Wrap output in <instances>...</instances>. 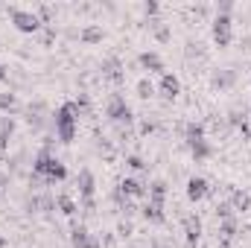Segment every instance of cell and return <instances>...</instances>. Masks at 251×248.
<instances>
[{
	"instance_id": "e575fe53",
	"label": "cell",
	"mask_w": 251,
	"mask_h": 248,
	"mask_svg": "<svg viewBox=\"0 0 251 248\" xmlns=\"http://www.w3.org/2000/svg\"><path fill=\"white\" fill-rule=\"evenodd\" d=\"M149 248H173V246H170L167 240H161V237H152V240H149Z\"/></svg>"
},
{
	"instance_id": "ac0fdd59",
	"label": "cell",
	"mask_w": 251,
	"mask_h": 248,
	"mask_svg": "<svg viewBox=\"0 0 251 248\" xmlns=\"http://www.w3.org/2000/svg\"><path fill=\"white\" fill-rule=\"evenodd\" d=\"M140 216H143L149 225H164V222H167V213H164V207H161V204H152V201H143V207H140Z\"/></svg>"
},
{
	"instance_id": "d6986e66",
	"label": "cell",
	"mask_w": 251,
	"mask_h": 248,
	"mask_svg": "<svg viewBox=\"0 0 251 248\" xmlns=\"http://www.w3.org/2000/svg\"><path fill=\"white\" fill-rule=\"evenodd\" d=\"M105 38V29L100 26V24H85L82 29H79V41L82 44H100Z\"/></svg>"
},
{
	"instance_id": "ab89813d",
	"label": "cell",
	"mask_w": 251,
	"mask_h": 248,
	"mask_svg": "<svg viewBox=\"0 0 251 248\" xmlns=\"http://www.w3.org/2000/svg\"><path fill=\"white\" fill-rule=\"evenodd\" d=\"M249 79H251V70H249Z\"/></svg>"
},
{
	"instance_id": "f546056e",
	"label": "cell",
	"mask_w": 251,
	"mask_h": 248,
	"mask_svg": "<svg viewBox=\"0 0 251 248\" xmlns=\"http://www.w3.org/2000/svg\"><path fill=\"white\" fill-rule=\"evenodd\" d=\"M131 234H134V225H131L128 219H123V222L117 225V237H120V240H128Z\"/></svg>"
},
{
	"instance_id": "5b68a950",
	"label": "cell",
	"mask_w": 251,
	"mask_h": 248,
	"mask_svg": "<svg viewBox=\"0 0 251 248\" xmlns=\"http://www.w3.org/2000/svg\"><path fill=\"white\" fill-rule=\"evenodd\" d=\"M9 21L15 24V29L18 32H24V35H35L38 29H44V24H41V18L35 15V12H29V9H9Z\"/></svg>"
},
{
	"instance_id": "f1b7e54d",
	"label": "cell",
	"mask_w": 251,
	"mask_h": 248,
	"mask_svg": "<svg viewBox=\"0 0 251 248\" xmlns=\"http://www.w3.org/2000/svg\"><path fill=\"white\" fill-rule=\"evenodd\" d=\"M73 105H76L79 114H88V111H91V97H88V94H79V97L73 99Z\"/></svg>"
},
{
	"instance_id": "44dd1931",
	"label": "cell",
	"mask_w": 251,
	"mask_h": 248,
	"mask_svg": "<svg viewBox=\"0 0 251 248\" xmlns=\"http://www.w3.org/2000/svg\"><path fill=\"white\" fill-rule=\"evenodd\" d=\"M228 201H231V207H234V213H246L251 207V196L246 190H231V196H228Z\"/></svg>"
},
{
	"instance_id": "9c48e42d",
	"label": "cell",
	"mask_w": 251,
	"mask_h": 248,
	"mask_svg": "<svg viewBox=\"0 0 251 248\" xmlns=\"http://www.w3.org/2000/svg\"><path fill=\"white\" fill-rule=\"evenodd\" d=\"M70 246L73 248H102L100 246V237H94L85 225H73L70 228Z\"/></svg>"
},
{
	"instance_id": "83f0119b",
	"label": "cell",
	"mask_w": 251,
	"mask_h": 248,
	"mask_svg": "<svg viewBox=\"0 0 251 248\" xmlns=\"http://www.w3.org/2000/svg\"><path fill=\"white\" fill-rule=\"evenodd\" d=\"M126 167L134 170V173H146V170H149V164H146L140 155H126Z\"/></svg>"
},
{
	"instance_id": "f35d334b",
	"label": "cell",
	"mask_w": 251,
	"mask_h": 248,
	"mask_svg": "<svg viewBox=\"0 0 251 248\" xmlns=\"http://www.w3.org/2000/svg\"><path fill=\"white\" fill-rule=\"evenodd\" d=\"M6 246H9V240H6V237L0 234V248H6Z\"/></svg>"
},
{
	"instance_id": "74e56055",
	"label": "cell",
	"mask_w": 251,
	"mask_h": 248,
	"mask_svg": "<svg viewBox=\"0 0 251 248\" xmlns=\"http://www.w3.org/2000/svg\"><path fill=\"white\" fill-rule=\"evenodd\" d=\"M0 82H9V70H6L3 64H0Z\"/></svg>"
},
{
	"instance_id": "2e32d148",
	"label": "cell",
	"mask_w": 251,
	"mask_h": 248,
	"mask_svg": "<svg viewBox=\"0 0 251 248\" xmlns=\"http://www.w3.org/2000/svg\"><path fill=\"white\" fill-rule=\"evenodd\" d=\"M137 64H140L146 73H164V59H161V53H155V50H143V53L137 56Z\"/></svg>"
},
{
	"instance_id": "603a6c76",
	"label": "cell",
	"mask_w": 251,
	"mask_h": 248,
	"mask_svg": "<svg viewBox=\"0 0 251 248\" xmlns=\"http://www.w3.org/2000/svg\"><path fill=\"white\" fill-rule=\"evenodd\" d=\"M56 207L62 210L64 216H76V210H79L76 198H73V196H67V193H59V196H56Z\"/></svg>"
},
{
	"instance_id": "4dcf8cb0",
	"label": "cell",
	"mask_w": 251,
	"mask_h": 248,
	"mask_svg": "<svg viewBox=\"0 0 251 248\" xmlns=\"http://www.w3.org/2000/svg\"><path fill=\"white\" fill-rule=\"evenodd\" d=\"M161 12V3H155V0H149V3H143V15L146 18H155Z\"/></svg>"
},
{
	"instance_id": "ffe728a7",
	"label": "cell",
	"mask_w": 251,
	"mask_h": 248,
	"mask_svg": "<svg viewBox=\"0 0 251 248\" xmlns=\"http://www.w3.org/2000/svg\"><path fill=\"white\" fill-rule=\"evenodd\" d=\"M190 155H193V161H207V158H213V143L207 140V137H201V140H196V143H187Z\"/></svg>"
},
{
	"instance_id": "52a82bcc",
	"label": "cell",
	"mask_w": 251,
	"mask_h": 248,
	"mask_svg": "<svg viewBox=\"0 0 251 248\" xmlns=\"http://www.w3.org/2000/svg\"><path fill=\"white\" fill-rule=\"evenodd\" d=\"M181 228H184V240H187L190 248H196L201 243V234H204V225H201V219L196 216V213H187L184 219H181Z\"/></svg>"
},
{
	"instance_id": "4fadbf2b",
	"label": "cell",
	"mask_w": 251,
	"mask_h": 248,
	"mask_svg": "<svg viewBox=\"0 0 251 248\" xmlns=\"http://www.w3.org/2000/svg\"><path fill=\"white\" fill-rule=\"evenodd\" d=\"M15 117H9V114H0V161L6 158V152H9V140H12V134H15Z\"/></svg>"
},
{
	"instance_id": "836d02e7",
	"label": "cell",
	"mask_w": 251,
	"mask_h": 248,
	"mask_svg": "<svg viewBox=\"0 0 251 248\" xmlns=\"http://www.w3.org/2000/svg\"><path fill=\"white\" fill-rule=\"evenodd\" d=\"M155 128H158V123H152V120H143V123H140V134H152Z\"/></svg>"
},
{
	"instance_id": "9a60e30c",
	"label": "cell",
	"mask_w": 251,
	"mask_h": 248,
	"mask_svg": "<svg viewBox=\"0 0 251 248\" xmlns=\"http://www.w3.org/2000/svg\"><path fill=\"white\" fill-rule=\"evenodd\" d=\"M167 196H170V184H167L164 178H155V181H149V196H146V201L167 207Z\"/></svg>"
},
{
	"instance_id": "1f68e13d",
	"label": "cell",
	"mask_w": 251,
	"mask_h": 248,
	"mask_svg": "<svg viewBox=\"0 0 251 248\" xmlns=\"http://www.w3.org/2000/svg\"><path fill=\"white\" fill-rule=\"evenodd\" d=\"M234 12V0H222L216 3V15H231Z\"/></svg>"
},
{
	"instance_id": "7a4b0ae2",
	"label": "cell",
	"mask_w": 251,
	"mask_h": 248,
	"mask_svg": "<svg viewBox=\"0 0 251 248\" xmlns=\"http://www.w3.org/2000/svg\"><path fill=\"white\" fill-rule=\"evenodd\" d=\"M50 123H53V131H56L59 143L70 146L76 140V131H79V111H76L73 99H67V102H62L56 108V114L50 117Z\"/></svg>"
},
{
	"instance_id": "7c38bea8",
	"label": "cell",
	"mask_w": 251,
	"mask_h": 248,
	"mask_svg": "<svg viewBox=\"0 0 251 248\" xmlns=\"http://www.w3.org/2000/svg\"><path fill=\"white\" fill-rule=\"evenodd\" d=\"M158 94H161L164 99H176V97L181 94V82H178V76L170 73V70H164V73H161V82H158Z\"/></svg>"
},
{
	"instance_id": "7402d4cb",
	"label": "cell",
	"mask_w": 251,
	"mask_h": 248,
	"mask_svg": "<svg viewBox=\"0 0 251 248\" xmlns=\"http://www.w3.org/2000/svg\"><path fill=\"white\" fill-rule=\"evenodd\" d=\"M18 108H21L18 94H15V91H3V94H0V114H9V117H12Z\"/></svg>"
},
{
	"instance_id": "277c9868",
	"label": "cell",
	"mask_w": 251,
	"mask_h": 248,
	"mask_svg": "<svg viewBox=\"0 0 251 248\" xmlns=\"http://www.w3.org/2000/svg\"><path fill=\"white\" fill-rule=\"evenodd\" d=\"M105 117H108L111 123H117V125H131L134 123V111H131V105L126 102L123 94H111V97L105 99Z\"/></svg>"
},
{
	"instance_id": "3957f363",
	"label": "cell",
	"mask_w": 251,
	"mask_h": 248,
	"mask_svg": "<svg viewBox=\"0 0 251 248\" xmlns=\"http://www.w3.org/2000/svg\"><path fill=\"white\" fill-rule=\"evenodd\" d=\"M76 190H79V201H82V210L85 213H94L97 210V175H94V170H88V167H82L79 170V175H76Z\"/></svg>"
},
{
	"instance_id": "d6a6232c",
	"label": "cell",
	"mask_w": 251,
	"mask_h": 248,
	"mask_svg": "<svg viewBox=\"0 0 251 248\" xmlns=\"http://www.w3.org/2000/svg\"><path fill=\"white\" fill-rule=\"evenodd\" d=\"M204 50H201V44L199 41H187V56H201Z\"/></svg>"
},
{
	"instance_id": "4316f807",
	"label": "cell",
	"mask_w": 251,
	"mask_h": 248,
	"mask_svg": "<svg viewBox=\"0 0 251 248\" xmlns=\"http://www.w3.org/2000/svg\"><path fill=\"white\" fill-rule=\"evenodd\" d=\"M213 216L222 222V219H234L237 213H234V207H231V201H216V207H213Z\"/></svg>"
},
{
	"instance_id": "5bb4252c",
	"label": "cell",
	"mask_w": 251,
	"mask_h": 248,
	"mask_svg": "<svg viewBox=\"0 0 251 248\" xmlns=\"http://www.w3.org/2000/svg\"><path fill=\"white\" fill-rule=\"evenodd\" d=\"M100 73L108 82H123V62L117 56H108V59H102V64H100Z\"/></svg>"
},
{
	"instance_id": "8fae6325",
	"label": "cell",
	"mask_w": 251,
	"mask_h": 248,
	"mask_svg": "<svg viewBox=\"0 0 251 248\" xmlns=\"http://www.w3.org/2000/svg\"><path fill=\"white\" fill-rule=\"evenodd\" d=\"M237 79H240V73H237L234 67H219V70H213L210 85H213L216 91H228V88H234V85H237Z\"/></svg>"
},
{
	"instance_id": "e0dca14e",
	"label": "cell",
	"mask_w": 251,
	"mask_h": 248,
	"mask_svg": "<svg viewBox=\"0 0 251 248\" xmlns=\"http://www.w3.org/2000/svg\"><path fill=\"white\" fill-rule=\"evenodd\" d=\"M237 231H240L237 216H234V219H222V222H219V248L231 246V243H234V237H237Z\"/></svg>"
},
{
	"instance_id": "d590c367",
	"label": "cell",
	"mask_w": 251,
	"mask_h": 248,
	"mask_svg": "<svg viewBox=\"0 0 251 248\" xmlns=\"http://www.w3.org/2000/svg\"><path fill=\"white\" fill-rule=\"evenodd\" d=\"M100 246L102 248H114V234H105V237L100 240Z\"/></svg>"
},
{
	"instance_id": "484cf974",
	"label": "cell",
	"mask_w": 251,
	"mask_h": 248,
	"mask_svg": "<svg viewBox=\"0 0 251 248\" xmlns=\"http://www.w3.org/2000/svg\"><path fill=\"white\" fill-rule=\"evenodd\" d=\"M201 137H207V134H204V123H196V120H193V123L184 125V140H187V143H196V140H201Z\"/></svg>"
},
{
	"instance_id": "d4e9b609",
	"label": "cell",
	"mask_w": 251,
	"mask_h": 248,
	"mask_svg": "<svg viewBox=\"0 0 251 248\" xmlns=\"http://www.w3.org/2000/svg\"><path fill=\"white\" fill-rule=\"evenodd\" d=\"M134 91H137V97H140V99H152L158 88H155V82H152L149 76H143V79H137V85H134Z\"/></svg>"
},
{
	"instance_id": "30bf717a",
	"label": "cell",
	"mask_w": 251,
	"mask_h": 248,
	"mask_svg": "<svg viewBox=\"0 0 251 248\" xmlns=\"http://www.w3.org/2000/svg\"><path fill=\"white\" fill-rule=\"evenodd\" d=\"M117 187H120V193H123L126 198H146V196H149V184L140 181V178H134V175L123 178Z\"/></svg>"
},
{
	"instance_id": "6da1fadb",
	"label": "cell",
	"mask_w": 251,
	"mask_h": 248,
	"mask_svg": "<svg viewBox=\"0 0 251 248\" xmlns=\"http://www.w3.org/2000/svg\"><path fill=\"white\" fill-rule=\"evenodd\" d=\"M67 178V167L64 161H59L53 155V137H44V146L41 152L32 158V175H29V184H59Z\"/></svg>"
},
{
	"instance_id": "8d00e7d4",
	"label": "cell",
	"mask_w": 251,
	"mask_h": 248,
	"mask_svg": "<svg viewBox=\"0 0 251 248\" xmlns=\"http://www.w3.org/2000/svg\"><path fill=\"white\" fill-rule=\"evenodd\" d=\"M6 187H9V175H0V196L6 193Z\"/></svg>"
},
{
	"instance_id": "8992f818",
	"label": "cell",
	"mask_w": 251,
	"mask_h": 248,
	"mask_svg": "<svg viewBox=\"0 0 251 248\" xmlns=\"http://www.w3.org/2000/svg\"><path fill=\"white\" fill-rule=\"evenodd\" d=\"M210 35H213L216 47H231V41H234V18L231 15H213Z\"/></svg>"
},
{
	"instance_id": "cb8c5ba5",
	"label": "cell",
	"mask_w": 251,
	"mask_h": 248,
	"mask_svg": "<svg viewBox=\"0 0 251 248\" xmlns=\"http://www.w3.org/2000/svg\"><path fill=\"white\" fill-rule=\"evenodd\" d=\"M149 26H152V35H155V41H161V44L173 41V29H170V24H164V21H152Z\"/></svg>"
},
{
	"instance_id": "ba28073f",
	"label": "cell",
	"mask_w": 251,
	"mask_h": 248,
	"mask_svg": "<svg viewBox=\"0 0 251 248\" xmlns=\"http://www.w3.org/2000/svg\"><path fill=\"white\" fill-rule=\"evenodd\" d=\"M184 193H187L190 201L196 204V201H201V198H207V196H210V181H207L204 175H190Z\"/></svg>"
}]
</instances>
